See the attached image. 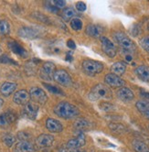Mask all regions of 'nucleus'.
Returning a JSON list of instances; mask_svg holds the SVG:
<instances>
[{
	"label": "nucleus",
	"instance_id": "4be33fe9",
	"mask_svg": "<svg viewBox=\"0 0 149 152\" xmlns=\"http://www.w3.org/2000/svg\"><path fill=\"white\" fill-rule=\"evenodd\" d=\"M16 89H17V84L16 83L6 82L1 85V87H0V93L2 94V95L7 97V96H9L10 94H12L15 92Z\"/></svg>",
	"mask_w": 149,
	"mask_h": 152
},
{
	"label": "nucleus",
	"instance_id": "c85d7f7f",
	"mask_svg": "<svg viewBox=\"0 0 149 152\" xmlns=\"http://www.w3.org/2000/svg\"><path fill=\"white\" fill-rule=\"evenodd\" d=\"M71 27L73 30L79 31L82 28V21L78 18H74L71 20Z\"/></svg>",
	"mask_w": 149,
	"mask_h": 152
},
{
	"label": "nucleus",
	"instance_id": "72a5a7b5",
	"mask_svg": "<svg viewBox=\"0 0 149 152\" xmlns=\"http://www.w3.org/2000/svg\"><path fill=\"white\" fill-rule=\"evenodd\" d=\"M76 8H77L78 11L83 12L86 10V5H85V3H83V2H79L76 4Z\"/></svg>",
	"mask_w": 149,
	"mask_h": 152
},
{
	"label": "nucleus",
	"instance_id": "f704fd0d",
	"mask_svg": "<svg viewBox=\"0 0 149 152\" xmlns=\"http://www.w3.org/2000/svg\"><path fill=\"white\" fill-rule=\"evenodd\" d=\"M46 7H47V8H48V10H49V11H51V12H53V13H57L58 11H59V9H58V7L54 5H51L50 3H47V5H46Z\"/></svg>",
	"mask_w": 149,
	"mask_h": 152
},
{
	"label": "nucleus",
	"instance_id": "393cba45",
	"mask_svg": "<svg viewBox=\"0 0 149 152\" xmlns=\"http://www.w3.org/2000/svg\"><path fill=\"white\" fill-rule=\"evenodd\" d=\"M125 70H126V64L123 61H117L111 66L112 73L118 76L123 75L125 72Z\"/></svg>",
	"mask_w": 149,
	"mask_h": 152
},
{
	"label": "nucleus",
	"instance_id": "6ab92c4d",
	"mask_svg": "<svg viewBox=\"0 0 149 152\" xmlns=\"http://www.w3.org/2000/svg\"><path fill=\"white\" fill-rule=\"evenodd\" d=\"M73 126H74V129H75V131L80 134V133H83L84 131L88 130L91 126V124L87 119L80 118L74 122Z\"/></svg>",
	"mask_w": 149,
	"mask_h": 152
},
{
	"label": "nucleus",
	"instance_id": "473e14b6",
	"mask_svg": "<svg viewBox=\"0 0 149 152\" xmlns=\"http://www.w3.org/2000/svg\"><path fill=\"white\" fill-rule=\"evenodd\" d=\"M100 107H101V109H102L103 111H106V112L112 110L113 108V104H109V103H102L101 105H100Z\"/></svg>",
	"mask_w": 149,
	"mask_h": 152
},
{
	"label": "nucleus",
	"instance_id": "4468645a",
	"mask_svg": "<svg viewBox=\"0 0 149 152\" xmlns=\"http://www.w3.org/2000/svg\"><path fill=\"white\" fill-rule=\"evenodd\" d=\"M29 99H30L29 93L24 89L16 92V94H14V97H13V101L17 104H24L25 105L27 103L29 102Z\"/></svg>",
	"mask_w": 149,
	"mask_h": 152
},
{
	"label": "nucleus",
	"instance_id": "c9c22d12",
	"mask_svg": "<svg viewBox=\"0 0 149 152\" xmlns=\"http://www.w3.org/2000/svg\"><path fill=\"white\" fill-rule=\"evenodd\" d=\"M53 4L58 7H65L66 2L63 1V0H55V1H53Z\"/></svg>",
	"mask_w": 149,
	"mask_h": 152
},
{
	"label": "nucleus",
	"instance_id": "f3484780",
	"mask_svg": "<svg viewBox=\"0 0 149 152\" xmlns=\"http://www.w3.org/2000/svg\"><path fill=\"white\" fill-rule=\"evenodd\" d=\"M17 119V115L12 112H6L0 115V127H5L14 123Z\"/></svg>",
	"mask_w": 149,
	"mask_h": 152
},
{
	"label": "nucleus",
	"instance_id": "ea45409f",
	"mask_svg": "<svg viewBox=\"0 0 149 152\" xmlns=\"http://www.w3.org/2000/svg\"><path fill=\"white\" fill-rule=\"evenodd\" d=\"M71 59H72V58H71V54L68 53V54H67V57H66V60H67L68 61H71L70 60H71Z\"/></svg>",
	"mask_w": 149,
	"mask_h": 152
},
{
	"label": "nucleus",
	"instance_id": "7c9ffc66",
	"mask_svg": "<svg viewBox=\"0 0 149 152\" xmlns=\"http://www.w3.org/2000/svg\"><path fill=\"white\" fill-rule=\"evenodd\" d=\"M3 141L7 147H12V145L15 143L16 138L12 135H6L3 137Z\"/></svg>",
	"mask_w": 149,
	"mask_h": 152
},
{
	"label": "nucleus",
	"instance_id": "5701e85b",
	"mask_svg": "<svg viewBox=\"0 0 149 152\" xmlns=\"http://www.w3.org/2000/svg\"><path fill=\"white\" fill-rule=\"evenodd\" d=\"M135 73L137 77L144 82L149 83V67L142 65L135 69Z\"/></svg>",
	"mask_w": 149,
	"mask_h": 152
},
{
	"label": "nucleus",
	"instance_id": "cd10ccee",
	"mask_svg": "<svg viewBox=\"0 0 149 152\" xmlns=\"http://www.w3.org/2000/svg\"><path fill=\"white\" fill-rule=\"evenodd\" d=\"M10 31V25L5 19L0 20V36L7 35Z\"/></svg>",
	"mask_w": 149,
	"mask_h": 152
},
{
	"label": "nucleus",
	"instance_id": "a211bd4d",
	"mask_svg": "<svg viewBox=\"0 0 149 152\" xmlns=\"http://www.w3.org/2000/svg\"><path fill=\"white\" fill-rule=\"evenodd\" d=\"M102 32V27L97 24H91L86 28V33L92 38H101Z\"/></svg>",
	"mask_w": 149,
	"mask_h": 152
},
{
	"label": "nucleus",
	"instance_id": "79ce46f5",
	"mask_svg": "<svg viewBox=\"0 0 149 152\" xmlns=\"http://www.w3.org/2000/svg\"><path fill=\"white\" fill-rule=\"evenodd\" d=\"M147 28H148V30H149V23H148V26H147Z\"/></svg>",
	"mask_w": 149,
	"mask_h": 152
},
{
	"label": "nucleus",
	"instance_id": "f8f14e48",
	"mask_svg": "<svg viewBox=\"0 0 149 152\" xmlns=\"http://www.w3.org/2000/svg\"><path fill=\"white\" fill-rule=\"evenodd\" d=\"M53 143H54V137L49 134H42L36 139V145L40 148H49L53 145Z\"/></svg>",
	"mask_w": 149,
	"mask_h": 152
},
{
	"label": "nucleus",
	"instance_id": "2eb2a0df",
	"mask_svg": "<svg viewBox=\"0 0 149 152\" xmlns=\"http://www.w3.org/2000/svg\"><path fill=\"white\" fill-rule=\"evenodd\" d=\"M117 97L123 102H130L134 98V94L128 87H121L117 91Z\"/></svg>",
	"mask_w": 149,
	"mask_h": 152
},
{
	"label": "nucleus",
	"instance_id": "39448f33",
	"mask_svg": "<svg viewBox=\"0 0 149 152\" xmlns=\"http://www.w3.org/2000/svg\"><path fill=\"white\" fill-rule=\"evenodd\" d=\"M30 99L35 104H45L48 101V95L44 90L39 87H32L29 91Z\"/></svg>",
	"mask_w": 149,
	"mask_h": 152
},
{
	"label": "nucleus",
	"instance_id": "aec40b11",
	"mask_svg": "<svg viewBox=\"0 0 149 152\" xmlns=\"http://www.w3.org/2000/svg\"><path fill=\"white\" fill-rule=\"evenodd\" d=\"M34 146L28 141H20L17 143L14 148V152H34Z\"/></svg>",
	"mask_w": 149,
	"mask_h": 152
},
{
	"label": "nucleus",
	"instance_id": "412c9836",
	"mask_svg": "<svg viewBox=\"0 0 149 152\" xmlns=\"http://www.w3.org/2000/svg\"><path fill=\"white\" fill-rule=\"evenodd\" d=\"M8 47L10 48V50H11L15 54H17V55L20 56V57H27L28 56V51L21 46L19 43L16 42V41H11L8 43Z\"/></svg>",
	"mask_w": 149,
	"mask_h": 152
},
{
	"label": "nucleus",
	"instance_id": "2f4dec72",
	"mask_svg": "<svg viewBox=\"0 0 149 152\" xmlns=\"http://www.w3.org/2000/svg\"><path fill=\"white\" fill-rule=\"evenodd\" d=\"M44 86L46 88H48L51 93H53V94H62L61 93V91L59 89V88H57V87H55V86H52V85H50V84H46V83H44Z\"/></svg>",
	"mask_w": 149,
	"mask_h": 152
},
{
	"label": "nucleus",
	"instance_id": "f257e3e1",
	"mask_svg": "<svg viewBox=\"0 0 149 152\" xmlns=\"http://www.w3.org/2000/svg\"><path fill=\"white\" fill-rule=\"evenodd\" d=\"M54 113L61 118L71 119V118L78 116L80 114V111L75 105H73L71 103L60 102L55 106Z\"/></svg>",
	"mask_w": 149,
	"mask_h": 152
},
{
	"label": "nucleus",
	"instance_id": "f03ea898",
	"mask_svg": "<svg viewBox=\"0 0 149 152\" xmlns=\"http://www.w3.org/2000/svg\"><path fill=\"white\" fill-rule=\"evenodd\" d=\"M88 97L91 101H97L99 99L110 100L113 98V93L108 86L102 83H99L92 88L91 92L88 94Z\"/></svg>",
	"mask_w": 149,
	"mask_h": 152
},
{
	"label": "nucleus",
	"instance_id": "dca6fc26",
	"mask_svg": "<svg viewBox=\"0 0 149 152\" xmlns=\"http://www.w3.org/2000/svg\"><path fill=\"white\" fill-rule=\"evenodd\" d=\"M46 127L52 133H60L63 130L62 124L54 118H48L46 121Z\"/></svg>",
	"mask_w": 149,
	"mask_h": 152
},
{
	"label": "nucleus",
	"instance_id": "e433bc0d",
	"mask_svg": "<svg viewBox=\"0 0 149 152\" xmlns=\"http://www.w3.org/2000/svg\"><path fill=\"white\" fill-rule=\"evenodd\" d=\"M67 46L70 48V49H72V50H74L76 48V44H75V42H74L72 39H69L68 41H67Z\"/></svg>",
	"mask_w": 149,
	"mask_h": 152
},
{
	"label": "nucleus",
	"instance_id": "b1692460",
	"mask_svg": "<svg viewBox=\"0 0 149 152\" xmlns=\"http://www.w3.org/2000/svg\"><path fill=\"white\" fill-rule=\"evenodd\" d=\"M136 108L145 117L149 120V102L145 100H140L136 102Z\"/></svg>",
	"mask_w": 149,
	"mask_h": 152
},
{
	"label": "nucleus",
	"instance_id": "bb28decb",
	"mask_svg": "<svg viewBox=\"0 0 149 152\" xmlns=\"http://www.w3.org/2000/svg\"><path fill=\"white\" fill-rule=\"evenodd\" d=\"M76 16V12L72 7H67L63 10L62 12V18L65 21H71Z\"/></svg>",
	"mask_w": 149,
	"mask_h": 152
},
{
	"label": "nucleus",
	"instance_id": "ddd939ff",
	"mask_svg": "<svg viewBox=\"0 0 149 152\" xmlns=\"http://www.w3.org/2000/svg\"><path fill=\"white\" fill-rule=\"evenodd\" d=\"M38 112H39V106L34 102H28L24 105L23 114L25 115V116L31 119V120L36 119L38 115Z\"/></svg>",
	"mask_w": 149,
	"mask_h": 152
},
{
	"label": "nucleus",
	"instance_id": "9b49d317",
	"mask_svg": "<svg viewBox=\"0 0 149 152\" xmlns=\"http://www.w3.org/2000/svg\"><path fill=\"white\" fill-rule=\"evenodd\" d=\"M85 143H86V138H85L84 134L80 133L75 137L70 139L65 147L67 148H71V149H78V148L83 147L85 145Z\"/></svg>",
	"mask_w": 149,
	"mask_h": 152
},
{
	"label": "nucleus",
	"instance_id": "20e7f679",
	"mask_svg": "<svg viewBox=\"0 0 149 152\" xmlns=\"http://www.w3.org/2000/svg\"><path fill=\"white\" fill-rule=\"evenodd\" d=\"M82 70L89 76H94L103 71V64L93 60H85L82 62Z\"/></svg>",
	"mask_w": 149,
	"mask_h": 152
},
{
	"label": "nucleus",
	"instance_id": "58836bf2",
	"mask_svg": "<svg viewBox=\"0 0 149 152\" xmlns=\"http://www.w3.org/2000/svg\"><path fill=\"white\" fill-rule=\"evenodd\" d=\"M68 152H86L85 150H81V149H71V148H67Z\"/></svg>",
	"mask_w": 149,
	"mask_h": 152
},
{
	"label": "nucleus",
	"instance_id": "4c0bfd02",
	"mask_svg": "<svg viewBox=\"0 0 149 152\" xmlns=\"http://www.w3.org/2000/svg\"><path fill=\"white\" fill-rule=\"evenodd\" d=\"M141 96H142V97H145V98L147 101H149V93H145V92H143V93H141Z\"/></svg>",
	"mask_w": 149,
	"mask_h": 152
},
{
	"label": "nucleus",
	"instance_id": "7ed1b4c3",
	"mask_svg": "<svg viewBox=\"0 0 149 152\" xmlns=\"http://www.w3.org/2000/svg\"><path fill=\"white\" fill-rule=\"evenodd\" d=\"M113 38L124 52L130 54L135 50L136 46L134 44V42L131 39L127 37L124 33H122V32H116V33H114V35H113Z\"/></svg>",
	"mask_w": 149,
	"mask_h": 152
},
{
	"label": "nucleus",
	"instance_id": "a878e982",
	"mask_svg": "<svg viewBox=\"0 0 149 152\" xmlns=\"http://www.w3.org/2000/svg\"><path fill=\"white\" fill-rule=\"evenodd\" d=\"M132 147L135 152H149V147L140 140H134Z\"/></svg>",
	"mask_w": 149,
	"mask_h": 152
},
{
	"label": "nucleus",
	"instance_id": "c756f323",
	"mask_svg": "<svg viewBox=\"0 0 149 152\" xmlns=\"http://www.w3.org/2000/svg\"><path fill=\"white\" fill-rule=\"evenodd\" d=\"M139 43H140V46H141L146 52L149 53V36H145V37H143V38L140 39Z\"/></svg>",
	"mask_w": 149,
	"mask_h": 152
},
{
	"label": "nucleus",
	"instance_id": "423d86ee",
	"mask_svg": "<svg viewBox=\"0 0 149 152\" xmlns=\"http://www.w3.org/2000/svg\"><path fill=\"white\" fill-rule=\"evenodd\" d=\"M53 80L59 84L66 86V87L72 85V80L71 75L65 70H57L53 74Z\"/></svg>",
	"mask_w": 149,
	"mask_h": 152
},
{
	"label": "nucleus",
	"instance_id": "a19ab883",
	"mask_svg": "<svg viewBox=\"0 0 149 152\" xmlns=\"http://www.w3.org/2000/svg\"><path fill=\"white\" fill-rule=\"evenodd\" d=\"M3 104H4V101H3V99H1V98H0V108L2 107Z\"/></svg>",
	"mask_w": 149,
	"mask_h": 152
},
{
	"label": "nucleus",
	"instance_id": "6e6552de",
	"mask_svg": "<svg viewBox=\"0 0 149 152\" xmlns=\"http://www.w3.org/2000/svg\"><path fill=\"white\" fill-rule=\"evenodd\" d=\"M56 72V65L50 62L47 61L43 65L40 70V78H42L45 81H51L53 80V74Z\"/></svg>",
	"mask_w": 149,
	"mask_h": 152
},
{
	"label": "nucleus",
	"instance_id": "0eeeda50",
	"mask_svg": "<svg viewBox=\"0 0 149 152\" xmlns=\"http://www.w3.org/2000/svg\"><path fill=\"white\" fill-rule=\"evenodd\" d=\"M18 35L21 38L28 39H35L40 37L41 32L39 28L32 27H22L18 29Z\"/></svg>",
	"mask_w": 149,
	"mask_h": 152
},
{
	"label": "nucleus",
	"instance_id": "1a4fd4ad",
	"mask_svg": "<svg viewBox=\"0 0 149 152\" xmlns=\"http://www.w3.org/2000/svg\"><path fill=\"white\" fill-rule=\"evenodd\" d=\"M101 43H102V49L103 52L110 58H113L116 55V47L113 44V42L110 40L106 37H101Z\"/></svg>",
	"mask_w": 149,
	"mask_h": 152
},
{
	"label": "nucleus",
	"instance_id": "9d476101",
	"mask_svg": "<svg viewBox=\"0 0 149 152\" xmlns=\"http://www.w3.org/2000/svg\"><path fill=\"white\" fill-rule=\"evenodd\" d=\"M104 81L109 86L113 88H121L124 87L125 84V81L124 79H122L120 76L115 75L113 73H108L105 76Z\"/></svg>",
	"mask_w": 149,
	"mask_h": 152
}]
</instances>
